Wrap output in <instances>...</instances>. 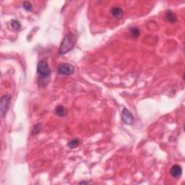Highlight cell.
<instances>
[{
	"instance_id": "obj_1",
	"label": "cell",
	"mask_w": 185,
	"mask_h": 185,
	"mask_svg": "<svg viewBox=\"0 0 185 185\" xmlns=\"http://www.w3.org/2000/svg\"><path fill=\"white\" fill-rule=\"evenodd\" d=\"M76 43V38L75 35L72 32H69V33L67 34L64 38L62 39V41L60 44V51H59V54L60 55H65V54H67L68 52L72 50L74 48V45Z\"/></svg>"
},
{
	"instance_id": "obj_2",
	"label": "cell",
	"mask_w": 185,
	"mask_h": 185,
	"mask_svg": "<svg viewBox=\"0 0 185 185\" xmlns=\"http://www.w3.org/2000/svg\"><path fill=\"white\" fill-rule=\"evenodd\" d=\"M37 72L41 78L49 77L51 74V69L49 64L45 60H41L37 65Z\"/></svg>"
},
{
	"instance_id": "obj_3",
	"label": "cell",
	"mask_w": 185,
	"mask_h": 185,
	"mask_svg": "<svg viewBox=\"0 0 185 185\" xmlns=\"http://www.w3.org/2000/svg\"><path fill=\"white\" fill-rule=\"evenodd\" d=\"M11 101V96L10 95L7 94L4 95L1 97V103H0V106H1V117H4L6 113L8 111L9 108L10 106Z\"/></svg>"
},
{
	"instance_id": "obj_4",
	"label": "cell",
	"mask_w": 185,
	"mask_h": 185,
	"mask_svg": "<svg viewBox=\"0 0 185 185\" xmlns=\"http://www.w3.org/2000/svg\"><path fill=\"white\" fill-rule=\"evenodd\" d=\"M57 72L64 75H71L74 72V67L72 65L68 63H62L57 68Z\"/></svg>"
},
{
	"instance_id": "obj_5",
	"label": "cell",
	"mask_w": 185,
	"mask_h": 185,
	"mask_svg": "<svg viewBox=\"0 0 185 185\" xmlns=\"http://www.w3.org/2000/svg\"><path fill=\"white\" fill-rule=\"evenodd\" d=\"M122 119L126 124H132L134 122V117L132 113L127 108H124L122 112Z\"/></svg>"
},
{
	"instance_id": "obj_6",
	"label": "cell",
	"mask_w": 185,
	"mask_h": 185,
	"mask_svg": "<svg viewBox=\"0 0 185 185\" xmlns=\"http://www.w3.org/2000/svg\"><path fill=\"white\" fill-rule=\"evenodd\" d=\"M181 174H182V169L179 165L175 164L171 168L170 174L174 178H179L181 176Z\"/></svg>"
},
{
	"instance_id": "obj_7",
	"label": "cell",
	"mask_w": 185,
	"mask_h": 185,
	"mask_svg": "<svg viewBox=\"0 0 185 185\" xmlns=\"http://www.w3.org/2000/svg\"><path fill=\"white\" fill-rule=\"evenodd\" d=\"M111 13L113 15V18H115L117 20H120L123 18L124 12L123 10L120 7H114L111 10Z\"/></svg>"
},
{
	"instance_id": "obj_8",
	"label": "cell",
	"mask_w": 185,
	"mask_h": 185,
	"mask_svg": "<svg viewBox=\"0 0 185 185\" xmlns=\"http://www.w3.org/2000/svg\"><path fill=\"white\" fill-rule=\"evenodd\" d=\"M166 18L167 19V21L172 23H174L177 20L176 15H175V13H174L172 11L168 10L166 12Z\"/></svg>"
},
{
	"instance_id": "obj_9",
	"label": "cell",
	"mask_w": 185,
	"mask_h": 185,
	"mask_svg": "<svg viewBox=\"0 0 185 185\" xmlns=\"http://www.w3.org/2000/svg\"><path fill=\"white\" fill-rule=\"evenodd\" d=\"M55 113L57 116H60V117H63V116H66L67 114V110L63 106L60 105L59 106L57 107L55 110Z\"/></svg>"
},
{
	"instance_id": "obj_10",
	"label": "cell",
	"mask_w": 185,
	"mask_h": 185,
	"mask_svg": "<svg viewBox=\"0 0 185 185\" xmlns=\"http://www.w3.org/2000/svg\"><path fill=\"white\" fill-rule=\"evenodd\" d=\"M10 26L13 30H19L21 28V24L19 21H16V20H12L10 21Z\"/></svg>"
},
{
	"instance_id": "obj_11",
	"label": "cell",
	"mask_w": 185,
	"mask_h": 185,
	"mask_svg": "<svg viewBox=\"0 0 185 185\" xmlns=\"http://www.w3.org/2000/svg\"><path fill=\"white\" fill-rule=\"evenodd\" d=\"M80 140L74 139V140H72L69 141V142H68L67 146H68V147H69V148L74 149V148H75V147H77V146L80 145Z\"/></svg>"
},
{
	"instance_id": "obj_12",
	"label": "cell",
	"mask_w": 185,
	"mask_h": 185,
	"mask_svg": "<svg viewBox=\"0 0 185 185\" xmlns=\"http://www.w3.org/2000/svg\"><path fill=\"white\" fill-rule=\"evenodd\" d=\"M130 33H131L133 38H138L140 36V31L138 28L135 27L133 28H130Z\"/></svg>"
},
{
	"instance_id": "obj_13",
	"label": "cell",
	"mask_w": 185,
	"mask_h": 185,
	"mask_svg": "<svg viewBox=\"0 0 185 185\" xmlns=\"http://www.w3.org/2000/svg\"><path fill=\"white\" fill-rule=\"evenodd\" d=\"M23 7L26 11H28V12H30V11L33 10L32 4H31V3L29 2V1H24V2L23 3Z\"/></svg>"
},
{
	"instance_id": "obj_14",
	"label": "cell",
	"mask_w": 185,
	"mask_h": 185,
	"mask_svg": "<svg viewBox=\"0 0 185 185\" xmlns=\"http://www.w3.org/2000/svg\"><path fill=\"white\" fill-rule=\"evenodd\" d=\"M41 130V124H35L33 127L32 130V133L33 135H37L40 133V131Z\"/></svg>"
},
{
	"instance_id": "obj_15",
	"label": "cell",
	"mask_w": 185,
	"mask_h": 185,
	"mask_svg": "<svg viewBox=\"0 0 185 185\" xmlns=\"http://www.w3.org/2000/svg\"><path fill=\"white\" fill-rule=\"evenodd\" d=\"M80 184H88V181H80Z\"/></svg>"
}]
</instances>
